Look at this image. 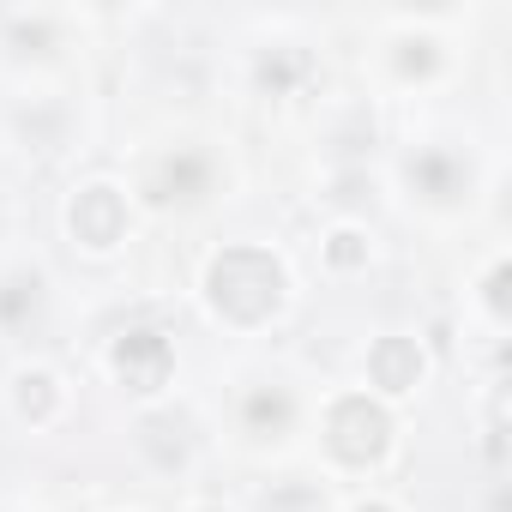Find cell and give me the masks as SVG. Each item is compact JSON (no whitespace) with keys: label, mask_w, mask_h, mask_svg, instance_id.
<instances>
[{"label":"cell","mask_w":512,"mask_h":512,"mask_svg":"<svg viewBox=\"0 0 512 512\" xmlns=\"http://www.w3.org/2000/svg\"><path fill=\"white\" fill-rule=\"evenodd\" d=\"M253 512H332L326 476H272L260 494H253Z\"/></svg>","instance_id":"obj_13"},{"label":"cell","mask_w":512,"mask_h":512,"mask_svg":"<svg viewBox=\"0 0 512 512\" xmlns=\"http://www.w3.org/2000/svg\"><path fill=\"white\" fill-rule=\"evenodd\" d=\"M362 380H368L362 392H374L380 404H392V398H404V392H422V380H428V350H422L410 332H386V338L368 344Z\"/></svg>","instance_id":"obj_10"},{"label":"cell","mask_w":512,"mask_h":512,"mask_svg":"<svg viewBox=\"0 0 512 512\" xmlns=\"http://www.w3.org/2000/svg\"><path fill=\"white\" fill-rule=\"evenodd\" d=\"M199 296L211 308V320L223 332H266L284 320L290 308V266H284V253H272L266 241H229L217 247L211 260H205V278H199Z\"/></svg>","instance_id":"obj_1"},{"label":"cell","mask_w":512,"mask_h":512,"mask_svg":"<svg viewBox=\"0 0 512 512\" xmlns=\"http://www.w3.org/2000/svg\"><path fill=\"white\" fill-rule=\"evenodd\" d=\"M320 266H326L332 278L368 272V266H374V229L356 223V217H338V223L326 229V241H320Z\"/></svg>","instance_id":"obj_12"},{"label":"cell","mask_w":512,"mask_h":512,"mask_svg":"<svg viewBox=\"0 0 512 512\" xmlns=\"http://www.w3.org/2000/svg\"><path fill=\"white\" fill-rule=\"evenodd\" d=\"M217 187H229V163L205 139H175V145L145 151L127 193H133V211L181 217V211H205L217 199Z\"/></svg>","instance_id":"obj_4"},{"label":"cell","mask_w":512,"mask_h":512,"mask_svg":"<svg viewBox=\"0 0 512 512\" xmlns=\"http://www.w3.org/2000/svg\"><path fill=\"white\" fill-rule=\"evenodd\" d=\"M55 284L37 260H0V338H25L49 320Z\"/></svg>","instance_id":"obj_11"},{"label":"cell","mask_w":512,"mask_h":512,"mask_svg":"<svg viewBox=\"0 0 512 512\" xmlns=\"http://www.w3.org/2000/svg\"><path fill=\"white\" fill-rule=\"evenodd\" d=\"M308 416H314V404L296 392L290 374H278V368H253V374H241V386H235L229 434H235V446L253 452V458H284V452L302 440Z\"/></svg>","instance_id":"obj_5"},{"label":"cell","mask_w":512,"mask_h":512,"mask_svg":"<svg viewBox=\"0 0 512 512\" xmlns=\"http://www.w3.org/2000/svg\"><path fill=\"white\" fill-rule=\"evenodd\" d=\"M103 374H109L139 410H151V404H163L169 386H175V344H169L157 326H121V332L103 344Z\"/></svg>","instance_id":"obj_6"},{"label":"cell","mask_w":512,"mask_h":512,"mask_svg":"<svg viewBox=\"0 0 512 512\" xmlns=\"http://www.w3.org/2000/svg\"><path fill=\"white\" fill-rule=\"evenodd\" d=\"M386 85L392 91H428L446 79V37H440V19H392V37H386Z\"/></svg>","instance_id":"obj_8"},{"label":"cell","mask_w":512,"mask_h":512,"mask_svg":"<svg viewBox=\"0 0 512 512\" xmlns=\"http://www.w3.org/2000/svg\"><path fill=\"white\" fill-rule=\"evenodd\" d=\"M187 512H235V506H223V500H199V506H187Z\"/></svg>","instance_id":"obj_15"},{"label":"cell","mask_w":512,"mask_h":512,"mask_svg":"<svg viewBox=\"0 0 512 512\" xmlns=\"http://www.w3.org/2000/svg\"><path fill=\"white\" fill-rule=\"evenodd\" d=\"M67 235H73V247L97 253V260L103 253H121L127 235H133V193L109 175L79 181L73 199H67Z\"/></svg>","instance_id":"obj_7"},{"label":"cell","mask_w":512,"mask_h":512,"mask_svg":"<svg viewBox=\"0 0 512 512\" xmlns=\"http://www.w3.org/2000/svg\"><path fill=\"white\" fill-rule=\"evenodd\" d=\"M392 181H398V199H404L410 211H422V217H434V223H452V217H464V211L476 205V193H482V163H476V151L458 145V139H410V145L398 151Z\"/></svg>","instance_id":"obj_3"},{"label":"cell","mask_w":512,"mask_h":512,"mask_svg":"<svg viewBox=\"0 0 512 512\" xmlns=\"http://www.w3.org/2000/svg\"><path fill=\"white\" fill-rule=\"evenodd\" d=\"M308 428H314V446H320L332 476H374L392 458V440H398L392 404H380L362 386H338V392L314 398Z\"/></svg>","instance_id":"obj_2"},{"label":"cell","mask_w":512,"mask_h":512,"mask_svg":"<svg viewBox=\"0 0 512 512\" xmlns=\"http://www.w3.org/2000/svg\"><path fill=\"white\" fill-rule=\"evenodd\" d=\"M350 512H398V506H392V500H386V494H368V500H356V506H350Z\"/></svg>","instance_id":"obj_14"},{"label":"cell","mask_w":512,"mask_h":512,"mask_svg":"<svg viewBox=\"0 0 512 512\" xmlns=\"http://www.w3.org/2000/svg\"><path fill=\"white\" fill-rule=\"evenodd\" d=\"M7 410H13L19 428L49 434V428L67 422V410H73V386H67L61 368H49V362H25V368H13V380H7Z\"/></svg>","instance_id":"obj_9"}]
</instances>
